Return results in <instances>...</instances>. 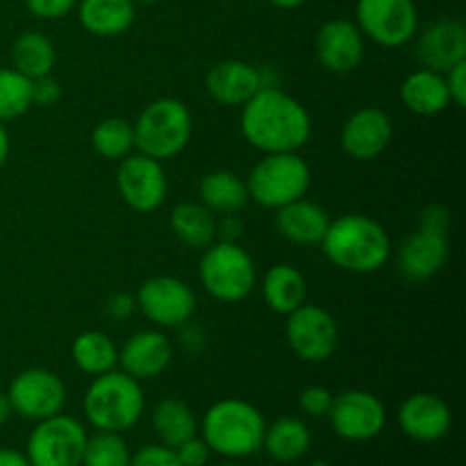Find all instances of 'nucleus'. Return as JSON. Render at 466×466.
<instances>
[{"mask_svg": "<svg viewBox=\"0 0 466 466\" xmlns=\"http://www.w3.org/2000/svg\"><path fill=\"white\" fill-rule=\"evenodd\" d=\"M399 426L410 440L432 444L444 440L453 426V412L441 396L419 391L408 396L399 410Z\"/></svg>", "mask_w": 466, "mask_h": 466, "instance_id": "f3484780", "label": "nucleus"}, {"mask_svg": "<svg viewBox=\"0 0 466 466\" xmlns=\"http://www.w3.org/2000/svg\"><path fill=\"white\" fill-rule=\"evenodd\" d=\"M198 276L205 291L221 303H239L248 299L258 282L253 258L237 241L209 244L200 258Z\"/></svg>", "mask_w": 466, "mask_h": 466, "instance_id": "0eeeda50", "label": "nucleus"}, {"mask_svg": "<svg viewBox=\"0 0 466 466\" xmlns=\"http://www.w3.org/2000/svg\"><path fill=\"white\" fill-rule=\"evenodd\" d=\"M86 437L89 435L77 419L59 412L36 421L27 437L25 458L32 466H82Z\"/></svg>", "mask_w": 466, "mask_h": 466, "instance_id": "6e6552de", "label": "nucleus"}, {"mask_svg": "<svg viewBox=\"0 0 466 466\" xmlns=\"http://www.w3.org/2000/svg\"><path fill=\"white\" fill-rule=\"evenodd\" d=\"M132 127L135 148L157 162H167L187 148L194 132V121L189 107L182 100L157 98L141 109Z\"/></svg>", "mask_w": 466, "mask_h": 466, "instance_id": "39448f33", "label": "nucleus"}, {"mask_svg": "<svg viewBox=\"0 0 466 466\" xmlns=\"http://www.w3.org/2000/svg\"><path fill=\"white\" fill-rule=\"evenodd\" d=\"M200 203L212 214H239L248 205V189L246 182L232 171H212L203 176L198 185Z\"/></svg>", "mask_w": 466, "mask_h": 466, "instance_id": "393cba45", "label": "nucleus"}, {"mask_svg": "<svg viewBox=\"0 0 466 466\" xmlns=\"http://www.w3.org/2000/svg\"><path fill=\"white\" fill-rule=\"evenodd\" d=\"M449 262V239L446 235L419 228L399 248V271L405 280L423 282L441 271Z\"/></svg>", "mask_w": 466, "mask_h": 466, "instance_id": "412c9836", "label": "nucleus"}, {"mask_svg": "<svg viewBox=\"0 0 466 466\" xmlns=\"http://www.w3.org/2000/svg\"><path fill=\"white\" fill-rule=\"evenodd\" d=\"M319 246L337 268L360 276L380 271L391 258L390 235L367 214H344L330 221Z\"/></svg>", "mask_w": 466, "mask_h": 466, "instance_id": "f03ea898", "label": "nucleus"}, {"mask_svg": "<svg viewBox=\"0 0 466 466\" xmlns=\"http://www.w3.org/2000/svg\"><path fill=\"white\" fill-rule=\"evenodd\" d=\"M391 137L394 123L390 114L378 107H362L346 118L341 127V148L358 162H371L385 153Z\"/></svg>", "mask_w": 466, "mask_h": 466, "instance_id": "dca6fc26", "label": "nucleus"}, {"mask_svg": "<svg viewBox=\"0 0 466 466\" xmlns=\"http://www.w3.org/2000/svg\"><path fill=\"white\" fill-rule=\"evenodd\" d=\"M91 146L105 159H123L135 148V127L121 116H109L96 123Z\"/></svg>", "mask_w": 466, "mask_h": 466, "instance_id": "2f4dec72", "label": "nucleus"}, {"mask_svg": "<svg viewBox=\"0 0 466 466\" xmlns=\"http://www.w3.org/2000/svg\"><path fill=\"white\" fill-rule=\"evenodd\" d=\"M25 5L36 18L57 21V18L66 16L73 7H77V0H25Z\"/></svg>", "mask_w": 466, "mask_h": 466, "instance_id": "58836bf2", "label": "nucleus"}, {"mask_svg": "<svg viewBox=\"0 0 466 466\" xmlns=\"http://www.w3.org/2000/svg\"><path fill=\"white\" fill-rule=\"evenodd\" d=\"M198 428L212 453L237 460L262 449L267 421L248 400L223 399L205 412Z\"/></svg>", "mask_w": 466, "mask_h": 466, "instance_id": "7ed1b4c3", "label": "nucleus"}, {"mask_svg": "<svg viewBox=\"0 0 466 466\" xmlns=\"http://www.w3.org/2000/svg\"><path fill=\"white\" fill-rule=\"evenodd\" d=\"M55 46L46 35L35 30L21 32L12 46V64L30 80L50 76L55 68Z\"/></svg>", "mask_w": 466, "mask_h": 466, "instance_id": "c756f323", "label": "nucleus"}, {"mask_svg": "<svg viewBox=\"0 0 466 466\" xmlns=\"http://www.w3.org/2000/svg\"><path fill=\"white\" fill-rule=\"evenodd\" d=\"M330 217L321 205L299 198L276 209V228L287 241L296 246H319L326 237Z\"/></svg>", "mask_w": 466, "mask_h": 466, "instance_id": "4be33fe9", "label": "nucleus"}, {"mask_svg": "<svg viewBox=\"0 0 466 466\" xmlns=\"http://www.w3.org/2000/svg\"><path fill=\"white\" fill-rule=\"evenodd\" d=\"M312 444L309 428L296 417H282L273 421L264 432L262 449L267 451L268 458L276 462L291 464L303 458Z\"/></svg>", "mask_w": 466, "mask_h": 466, "instance_id": "bb28decb", "label": "nucleus"}, {"mask_svg": "<svg viewBox=\"0 0 466 466\" xmlns=\"http://www.w3.org/2000/svg\"><path fill=\"white\" fill-rule=\"evenodd\" d=\"M268 3L276 5V7H280V9H296V7H300V5L308 3V0H268Z\"/></svg>", "mask_w": 466, "mask_h": 466, "instance_id": "09e8293b", "label": "nucleus"}, {"mask_svg": "<svg viewBox=\"0 0 466 466\" xmlns=\"http://www.w3.org/2000/svg\"><path fill=\"white\" fill-rule=\"evenodd\" d=\"M135 309L137 300L132 299L130 294H123V291L112 294L105 300V314H107L109 319H114V321H126V319H130L132 314H135Z\"/></svg>", "mask_w": 466, "mask_h": 466, "instance_id": "79ce46f5", "label": "nucleus"}, {"mask_svg": "<svg viewBox=\"0 0 466 466\" xmlns=\"http://www.w3.org/2000/svg\"><path fill=\"white\" fill-rule=\"evenodd\" d=\"M417 59L423 68L441 73L466 59V27L458 18H440L421 32L417 41Z\"/></svg>", "mask_w": 466, "mask_h": 466, "instance_id": "a211bd4d", "label": "nucleus"}, {"mask_svg": "<svg viewBox=\"0 0 466 466\" xmlns=\"http://www.w3.org/2000/svg\"><path fill=\"white\" fill-rule=\"evenodd\" d=\"M116 187L127 208L141 214L162 208L168 191L162 162L141 153L121 159V167L116 171Z\"/></svg>", "mask_w": 466, "mask_h": 466, "instance_id": "4468645a", "label": "nucleus"}, {"mask_svg": "<svg viewBox=\"0 0 466 466\" xmlns=\"http://www.w3.org/2000/svg\"><path fill=\"white\" fill-rule=\"evenodd\" d=\"M241 232H244V223L237 214H226L221 221H217V237H221V241H237Z\"/></svg>", "mask_w": 466, "mask_h": 466, "instance_id": "c03bdc74", "label": "nucleus"}, {"mask_svg": "<svg viewBox=\"0 0 466 466\" xmlns=\"http://www.w3.org/2000/svg\"><path fill=\"white\" fill-rule=\"evenodd\" d=\"M127 466H180L176 458V451L164 444H150L130 455Z\"/></svg>", "mask_w": 466, "mask_h": 466, "instance_id": "f704fd0d", "label": "nucleus"}, {"mask_svg": "<svg viewBox=\"0 0 466 466\" xmlns=\"http://www.w3.org/2000/svg\"><path fill=\"white\" fill-rule=\"evenodd\" d=\"M400 100L410 112L419 116H437L451 105L444 76L431 68H419L405 77L400 85Z\"/></svg>", "mask_w": 466, "mask_h": 466, "instance_id": "b1692460", "label": "nucleus"}, {"mask_svg": "<svg viewBox=\"0 0 466 466\" xmlns=\"http://www.w3.org/2000/svg\"><path fill=\"white\" fill-rule=\"evenodd\" d=\"M85 417L96 431L126 432L137 426L146 408L144 390L139 380L123 371H107L96 376L86 390Z\"/></svg>", "mask_w": 466, "mask_h": 466, "instance_id": "20e7f679", "label": "nucleus"}, {"mask_svg": "<svg viewBox=\"0 0 466 466\" xmlns=\"http://www.w3.org/2000/svg\"><path fill=\"white\" fill-rule=\"evenodd\" d=\"M71 355L76 367L82 373L94 378L112 371L118 364L116 344L112 341V337H107L100 330H86L77 335L71 346Z\"/></svg>", "mask_w": 466, "mask_h": 466, "instance_id": "7c9ffc66", "label": "nucleus"}, {"mask_svg": "<svg viewBox=\"0 0 466 466\" xmlns=\"http://www.w3.org/2000/svg\"><path fill=\"white\" fill-rule=\"evenodd\" d=\"M137 308L159 328H177L191 321L196 312V294L185 280L173 276L148 278L139 287Z\"/></svg>", "mask_w": 466, "mask_h": 466, "instance_id": "f8f14e48", "label": "nucleus"}, {"mask_svg": "<svg viewBox=\"0 0 466 466\" xmlns=\"http://www.w3.org/2000/svg\"><path fill=\"white\" fill-rule=\"evenodd\" d=\"M177 330H180V346L187 350V353L189 355L203 353L205 346H208V337H205L203 328L187 321L182 323V326H177Z\"/></svg>", "mask_w": 466, "mask_h": 466, "instance_id": "37998d69", "label": "nucleus"}, {"mask_svg": "<svg viewBox=\"0 0 466 466\" xmlns=\"http://www.w3.org/2000/svg\"><path fill=\"white\" fill-rule=\"evenodd\" d=\"M7 399L14 414L27 421H44L64 410L66 385L48 369H25L9 382Z\"/></svg>", "mask_w": 466, "mask_h": 466, "instance_id": "9b49d317", "label": "nucleus"}, {"mask_svg": "<svg viewBox=\"0 0 466 466\" xmlns=\"http://www.w3.org/2000/svg\"><path fill=\"white\" fill-rule=\"evenodd\" d=\"M130 455L121 432L96 431V435L86 437L82 466H127Z\"/></svg>", "mask_w": 466, "mask_h": 466, "instance_id": "72a5a7b5", "label": "nucleus"}, {"mask_svg": "<svg viewBox=\"0 0 466 466\" xmlns=\"http://www.w3.org/2000/svg\"><path fill=\"white\" fill-rule=\"evenodd\" d=\"M309 466H332V464L326 462V460H317V462H312Z\"/></svg>", "mask_w": 466, "mask_h": 466, "instance_id": "3c124183", "label": "nucleus"}, {"mask_svg": "<svg viewBox=\"0 0 466 466\" xmlns=\"http://www.w3.org/2000/svg\"><path fill=\"white\" fill-rule=\"evenodd\" d=\"M262 294L268 308L278 314H291L308 299V282L291 264H276L262 280Z\"/></svg>", "mask_w": 466, "mask_h": 466, "instance_id": "a878e982", "label": "nucleus"}, {"mask_svg": "<svg viewBox=\"0 0 466 466\" xmlns=\"http://www.w3.org/2000/svg\"><path fill=\"white\" fill-rule=\"evenodd\" d=\"M364 36L382 48H400L417 36L419 9L414 0H358L355 7Z\"/></svg>", "mask_w": 466, "mask_h": 466, "instance_id": "1a4fd4ad", "label": "nucleus"}, {"mask_svg": "<svg viewBox=\"0 0 466 466\" xmlns=\"http://www.w3.org/2000/svg\"><path fill=\"white\" fill-rule=\"evenodd\" d=\"M239 127L244 139L264 155L299 153L312 137L308 109L280 86H262L241 107Z\"/></svg>", "mask_w": 466, "mask_h": 466, "instance_id": "f257e3e1", "label": "nucleus"}, {"mask_svg": "<svg viewBox=\"0 0 466 466\" xmlns=\"http://www.w3.org/2000/svg\"><path fill=\"white\" fill-rule=\"evenodd\" d=\"M153 428L164 446L177 449L182 441L191 440L198 432V419L189 405L180 399H162L153 410Z\"/></svg>", "mask_w": 466, "mask_h": 466, "instance_id": "c85d7f7f", "label": "nucleus"}, {"mask_svg": "<svg viewBox=\"0 0 466 466\" xmlns=\"http://www.w3.org/2000/svg\"><path fill=\"white\" fill-rule=\"evenodd\" d=\"M312 171L299 153H267L246 180L248 198L268 209H280L305 198Z\"/></svg>", "mask_w": 466, "mask_h": 466, "instance_id": "423d86ee", "label": "nucleus"}, {"mask_svg": "<svg viewBox=\"0 0 466 466\" xmlns=\"http://www.w3.org/2000/svg\"><path fill=\"white\" fill-rule=\"evenodd\" d=\"M218 466H239V464H232V462H226V464H218Z\"/></svg>", "mask_w": 466, "mask_h": 466, "instance_id": "603ef678", "label": "nucleus"}, {"mask_svg": "<svg viewBox=\"0 0 466 466\" xmlns=\"http://www.w3.org/2000/svg\"><path fill=\"white\" fill-rule=\"evenodd\" d=\"M132 3H135V5H153V3H157V0H132Z\"/></svg>", "mask_w": 466, "mask_h": 466, "instance_id": "8fccbe9b", "label": "nucleus"}, {"mask_svg": "<svg viewBox=\"0 0 466 466\" xmlns=\"http://www.w3.org/2000/svg\"><path fill=\"white\" fill-rule=\"evenodd\" d=\"M332 399H335V396H332L330 390H326V387H308V390H303V394L299 396V408L303 410L308 417H328Z\"/></svg>", "mask_w": 466, "mask_h": 466, "instance_id": "c9c22d12", "label": "nucleus"}, {"mask_svg": "<svg viewBox=\"0 0 466 466\" xmlns=\"http://www.w3.org/2000/svg\"><path fill=\"white\" fill-rule=\"evenodd\" d=\"M314 50H317V59L326 71L346 76L362 64L364 35L353 21L332 18L319 27Z\"/></svg>", "mask_w": 466, "mask_h": 466, "instance_id": "2eb2a0df", "label": "nucleus"}, {"mask_svg": "<svg viewBox=\"0 0 466 466\" xmlns=\"http://www.w3.org/2000/svg\"><path fill=\"white\" fill-rule=\"evenodd\" d=\"M173 451H176V458L180 466H205L209 460V453H212L203 437H191V440L182 441Z\"/></svg>", "mask_w": 466, "mask_h": 466, "instance_id": "e433bc0d", "label": "nucleus"}, {"mask_svg": "<svg viewBox=\"0 0 466 466\" xmlns=\"http://www.w3.org/2000/svg\"><path fill=\"white\" fill-rule=\"evenodd\" d=\"M451 214L444 205H428L421 212V221H419V228L428 232H437V235H446L449 232Z\"/></svg>", "mask_w": 466, "mask_h": 466, "instance_id": "a19ab883", "label": "nucleus"}, {"mask_svg": "<svg viewBox=\"0 0 466 466\" xmlns=\"http://www.w3.org/2000/svg\"><path fill=\"white\" fill-rule=\"evenodd\" d=\"M62 98V85L50 76L36 77L32 80V105H39V107H53Z\"/></svg>", "mask_w": 466, "mask_h": 466, "instance_id": "4c0bfd02", "label": "nucleus"}, {"mask_svg": "<svg viewBox=\"0 0 466 466\" xmlns=\"http://www.w3.org/2000/svg\"><path fill=\"white\" fill-rule=\"evenodd\" d=\"M446 89H449L451 105H458V107H464L466 105V59L464 62L455 64L451 71L444 73Z\"/></svg>", "mask_w": 466, "mask_h": 466, "instance_id": "ea45409f", "label": "nucleus"}, {"mask_svg": "<svg viewBox=\"0 0 466 466\" xmlns=\"http://www.w3.org/2000/svg\"><path fill=\"white\" fill-rule=\"evenodd\" d=\"M171 232L189 248H208L217 239V214L203 203H180L168 217Z\"/></svg>", "mask_w": 466, "mask_h": 466, "instance_id": "cd10ccee", "label": "nucleus"}, {"mask_svg": "<svg viewBox=\"0 0 466 466\" xmlns=\"http://www.w3.org/2000/svg\"><path fill=\"white\" fill-rule=\"evenodd\" d=\"M9 150H12V141H9V132L5 127V123L0 121V168L5 167L9 157Z\"/></svg>", "mask_w": 466, "mask_h": 466, "instance_id": "49530a36", "label": "nucleus"}, {"mask_svg": "<svg viewBox=\"0 0 466 466\" xmlns=\"http://www.w3.org/2000/svg\"><path fill=\"white\" fill-rule=\"evenodd\" d=\"M285 337L289 349L303 362L319 364L335 355L339 346V326L326 308L303 303L287 314Z\"/></svg>", "mask_w": 466, "mask_h": 466, "instance_id": "9d476101", "label": "nucleus"}, {"mask_svg": "<svg viewBox=\"0 0 466 466\" xmlns=\"http://www.w3.org/2000/svg\"><path fill=\"white\" fill-rule=\"evenodd\" d=\"M205 89L209 98L226 107H244L259 89H262V77L259 68L241 59H226L217 66L209 68L205 77Z\"/></svg>", "mask_w": 466, "mask_h": 466, "instance_id": "aec40b11", "label": "nucleus"}, {"mask_svg": "<svg viewBox=\"0 0 466 466\" xmlns=\"http://www.w3.org/2000/svg\"><path fill=\"white\" fill-rule=\"evenodd\" d=\"M328 419L341 440L369 441L376 440L385 428L387 410L371 391L349 390L332 399Z\"/></svg>", "mask_w": 466, "mask_h": 466, "instance_id": "ddd939ff", "label": "nucleus"}, {"mask_svg": "<svg viewBox=\"0 0 466 466\" xmlns=\"http://www.w3.org/2000/svg\"><path fill=\"white\" fill-rule=\"evenodd\" d=\"M12 403H9L7 399V391H0V426H5V423L9 421V417H12Z\"/></svg>", "mask_w": 466, "mask_h": 466, "instance_id": "de8ad7c7", "label": "nucleus"}, {"mask_svg": "<svg viewBox=\"0 0 466 466\" xmlns=\"http://www.w3.org/2000/svg\"><path fill=\"white\" fill-rule=\"evenodd\" d=\"M77 18L94 36H118L132 27L137 5L132 0H77Z\"/></svg>", "mask_w": 466, "mask_h": 466, "instance_id": "5701e85b", "label": "nucleus"}, {"mask_svg": "<svg viewBox=\"0 0 466 466\" xmlns=\"http://www.w3.org/2000/svg\"><path fill=\"white\" fill-rule=\"evenodd\" d=\"M32 107V80L16 68H0V121L23 116Z\"/></svg>", "mask_w": 466, "mask_h": 466, "instance_id": "473e14b6", "label": "nucleus"}, {"mask_svg": "<svg viewBox=\"0 0 466 466\" xmlns=\"http://www.w3.org/2000/svg\"><path fill=\"white\" fill-rule=\"evenodd\" d=\"M0 466H32L30 460L14 449H0Z\"/></svg>", "mask_w": 466, "mask_h": 466, "instance_id": "a18cd8bd", "label": "nucleus"}, {"mask_svg": "<svg viewBox=\"0 0 466 466\" xmlns=\"http://www.w3.org/2000/svg\"><path fill=\"white\" fill-rule=\"evenodd\" d=\"M173 360V344L164 332L141 330L127 337L126 344L118 350L121 371L135 380H153L159 373L167 371Z\"/></svg>", "mask_w": 466, "mask_h": 466, "instance_id": "6ab92c4d", "label": "nucleus"}]
</instances>
